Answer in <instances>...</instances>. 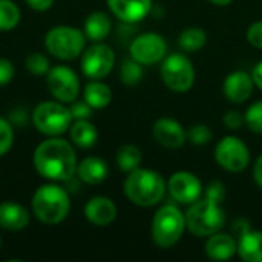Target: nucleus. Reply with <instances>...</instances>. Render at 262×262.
I'll use <instances>...</instances> for the list:
<instances>
[{
	"instance_id": "obj_1",
	"label": "nucleus",
	"mask_w": 262,
	"mask_h": 262,
	"mask_svg": "<svg viewBox=\"0 0 262 262\" xmlns=\"http://www.w3.org/2000/svg\"><path fill=\"white\" fill-rule=\"evenodd\" d=\"M34 167L46 180L68 181L77 173V157L72 144L58 137L40 143L32 157Z\"/></svg>"
},
{
	"instance_id": "obj_2",
	"label": "nucleus",
	"mask_w": 262,
	"mask_h": 262,
	"mask_svg": "<svg viewBox=\"0 0 262 262\" xmlns=\"http://www.w3.org/2000/svg\"><path fill=\"white\" fill-rule=\"evenodd\" d=\"M166 193L163 177L150 169L137 167L129 172L124 181V195L130 203L140 207H152L158 204Z\"/></svg>"
},
{
	"instance_id": "obj_3",
	"label": "nucleus",
	"mask_w": 262,
	"mask_h": 262,
	"mask_svg": "<svg viewBox=\"0 0 262 262\" xmlns=\"http://www.w3.org/2000/svg\"><path fill=\"white\" fill-rule=\"evenodd\" d=\"M31 207L40 223L48 226L60 224L71 210L69 193L57 184H45L32 195Z\"/></svg>"
},
{
	"instance_id": "obj_4",
	"label": "nucleus",
	"mask_w": 262,
	"mask_h": 262,
	"mask_svg": "<svg viewBox=\"0 0 262 262\" xmlns=\"http://www.w3.org/2000/svg\"><path fill=\"white\" fill-rule=\"evenodd\" d=\"M226 224V212L209 198L196 200L186 212V227L195 236H212Z\"/></svg>"
},
{
	"instance_id": "obj_5",
	"label": "nucleus",
	"mask_w": 262,
	"mask_h": 262,
	"mask_svg": "<svg viewBox=\"0 0 262 262\" xmlns=\"http://www.w3.org/2000/svg\"><path fill=\"white\" fill-rule=\"evenodd\" d=\"M186 215L172 204L163 206L152 220V239L161 249L173 247L186 230Z\"/></svg>"
},
{
	"instance_id": "obj_6",
	"label": "nucleus",
	"mask_w": 262,
	"mask_h": 262,
	"mask_svg": "<svg viewBox=\"0 0 262 262\" xmlns=\"http://www.w3.org/2000/svg\"><path fill=\"white\" fill-rule=\"evenodd\" d=\"M86 35L74 26H54L45 35V46L51 55L60 60H74L83 54Z\"/></svg>"
},
{
	"instance_id": "obj_7",
	"label": "nucleus",
	"mask_w": 262,
	"mask_h": 262,
	"mask_svg": "<svg viewBox=\"0 0 262 262\" xmlns=\"http://www.w3.org/2000/svg\"><path fill=\"white\" fill-rule=\"evenodd\" d=\"M72 114L61 101H41L32 112V123L38 132L48 137L64 134L72 124Z\"/></svg>"
},
{
	"instance_id": "obj_8",
	"label": "nucleus",
	"mask_w": 262,
	"mask_h": 262,
	"mask_svg": "<svg viewBox=\"0 0 262 262\" xmlns=\"http://www.w3.org/2000/svg\"><path fill=\"white\" fill-rule=\"evenodd\" d=\"M161 78L164 84L178 94L187 92L195 81V69L192 61L183 54H172L164 58L161 66Z\"/></svg>"
},
{
	"instance_id": "obj_9",
	"label": "nucleus",
	"mask_w": 262,
	"mask_h": 262,
	"mask_svg": "<svg viewBox=\"0 0 262 262\" xmlns=\"http://www.w3.org/2000/svg\"><path fill=\"white\" fill-rule=\"evenodd\" d=\"M115 64V54L111 46L95 41L81 54V71L89 80L107 77Z\"/></svg>"
},
{
	"instance_id": "obj_10",
	"label": "nucleus",
	"mask_w": 262,
	"mask_h": 262,
	"mask_svg": "<svg viewBox=\"0 0 262 262\" xmlns=\"http://www.w3.org/2000/svg\"><path fill=\"white\" fill-rule=\"evenodd\" d=\"M49 92L61 103H72L80 94V80L75 71L68 66H54L46 74Z\"/></svg>"
},
{
	"instance_id": "obj_11",
	"label": "nucleus",
	"mask_w": 262,
	"mask_h": 262,
	"mask_svg": "<svg viewBox=\"0 0 262 262\" xmlns=\"http://www.w3.org/2000/svg\"><path fill=\"white\" fill-rule=\"evenodd\" d=\"M215 158L218 164L229 172H243L250 161L249 147L236 137H224L216 149Z\"/></svg>"
},
{
	"instance_id": "obj_12",
	"label": "nucleus",
	"mask_w": 262,
	"mask_h": 262,
	"mask_svg": "<svg viewBox=\"0 0 262 262\" xmlns=\"http://www.w3.org/2000/svg\"><path fill=\"white\" fill-rule=\"evenodd\" d=\"M130 57L140 64H154L164 58L167 46L158 34H141L130 43Z\"/></svg>"
},
{
	"instance_id": "obj_13",
	"label": "nucleus",
	"mask_w": 262,
	"mask_h": 262,
	"mask_svg": "<svg viewBox=\"0 0 262 262\" xmlns=\"http://www.w3.org/2000/svg\"><path fill=\"white\" fill-rule=\"evenodd\" d=\"M167 189L175 201L180 204H192L201 198L203 184L190 172H177L170 177Z\"/></svg>"
},
{
	"instance_id": "obj_14",
	"label": "nucleus",
	"mask_w": 262,
	"mask_h": 262,
	"mask_svg": "<svg viewBox=\"0 0 262 262\" xmlns=\"http://www.w3.org/2000/svg\"><path fill=\"white\" fill-rule=\"evenodd\" d=\"M152 135L158 144L167 149H178L184 144L187 134L183 126L172 118H160L152 127Z\"/></svg>"
},
{
	"instance_id": "obj_15",
	"label": "nucleus",
	"mask_w": 262,
	"mask_h": 262,
	"mask_svg": "<svg viewBox=\"0 0 262 262\" xmlns=\"http://www.w3.org/2000/svg\"><path fill=\"white\" fill-rule=\"evenodd\" d=\"M253 77L244 71H236L227 75V78L224 80V95L229 101L232 103H244L250 98L252 92H253Z\"/></svg>"
},
{
	"instance_id": "obj_16",
	"label": "nucleus",
	"mask_w": 262,
	"mask_h": 262,
	"mask_svg": "<svg viewBox=\"0 0 262 262\" xmlns=\"http://www.w3.org/2000/svg\"><path fill=\"white\" fill-rule=\"evenodd\" d=\"M115 17L126 23L141 21L152 9V0H106Z\"/></svg>"
},
{
	"instance_id": "obj_17",
	"label": "nucleus",
	"mask_w": 262,
	"mask_h": 262,
	"mask_svg": "<svg viewBox=\"0 0 262 262\" xmlns=\"http://www.w3.org/2000/svg\"><path fill=\"white\" fill-rule=\"evenodd\" d=\"M84 216L91 224L97 227H106L115 221L117 206L111 198L94 196L84 206Z\"/></svg>"
},
{
	"instance_id": "obj_18",
	"label": "nucleus",
	"mask_w": 262,
	"mask_h": 262,
	"mask_svg": "<svg viewBox=\"0 0 262 262\" xmlns=\"http://www.w3.org/2000/svg\"><path fill=\"white\" fill-rule=\"evenodd\" d=\"M29 224V212L18 203L3 201L0 203V227L18 232Z\"/></svg>"
},
{
	"instance_id": "obj_19",
	"label": "nucleus",
	"mask_w": 262,
	"mask_h": 262,
	"mask_svg": "<svg viewBox=\"0 0 262 262\" xmlns=\"http://www.w3.org/2000/svg\"><path fill=\"white\" fill-rule=\"evenodd\" d=\"M77 175L80 181L89 186H97L107 178L109 166L98 157H88L77 164Z\"/></svg>"
},
{
	"instance_id": "obj_20",
	"label": "nucleus",
	"mask_w": 262,
	"mask_h": 262,
	"mask_svg": "<svg viewBox=\"0 0 262 262\" xmlns=\"http://www.w3.org/2000/svg\"><path fill=\"white\" fill-rule=\"evenodd\" d=\"M238 253V243L232 235L213 233L206 243V255L213 261H227Z\"/></svg>"
},
{
	"instance_id": "obj_21",
	"label": "nucleus",
	"mask_w": 262,
	"mask_h": 262,
	"mask_svg": "<svg viewBox=\"0 0 262 262\" xmlns=\"http://www.w3.org/2000/svg\"><path fill=\"white\" fill-rule=\"evenodd\" d=\"M111 28H112V23H111L109 15L101 11H94L86 17L83 32L86 38H89L91 41H101L109 35Z\"/></svg>"
},
{
	"instance_id": "obj_22",
	"label": "nucleus",
	"mask_w": 262,
	"mask_h": 262,
	"mask_svg": "<svg viewBox=\"0 0 262 262\" xmlns=\"http://www.w3.org/2000/svg\"><path fill=\"white\" fill-rule=\"evenodd\" d=\"M69 137L77 147L91 149L98 140V132L89 120H75L69 127Z\"/></svg>"
},
{
	"instance_id": "obj_23",
	"label": "nucleus",
	"mask_w": 262,
	"mask_h": 262,
	"mask_svg": "<svg viewBox=\"0 0 262 262\" xmlns=\"http://www.w3.org/2000/svg\"><path fill=\"white\" fill-rule=\"evenodd\" d=\"M238 255L246 262H262V232H246L238 241Z\"/></svg>"
},
{
	"instance_id": "obj_24",
	"label": "nucleus",
	"mask_w": 262,
	"mask_h": 262,
	"mask_svg": "<svg viewBox=\"0 0 262 262\" xmlns=\"http://www.w3.org/2000/svg\"><path fill=\"white\" fill-rule=\"evenodd\" d=\"M112 100L111 88L100 80H91L84 88V101L92 109H104Z\"/></svg>"
},
{
	"instance_id": "obj_25",
	"label": "nucleus",
	"mask_w": 262,
	"mask_h": 262,
	"mask_svg": "<svg viewBox=\"0 0 262 262\" xmlns=\"http://www.w3.org/2000/svg\"><path fill=\"white\" fill-rule=\"evenodd\" d=\"M143 160L141 150L134 144H124L117 152V164L123 172H132L140 167Z\"/></svg>"
},
{
	"instance_id": "obj_26",
	"label": "nucleus",
	"mask_w": 262,
	"mask_h": 262,
	"mask_svg": "<svg viewBox=\"0 0 262 262\" xmlns=\"http://www.w3.org/2000/svg\"><path fill=\"white\" fill-rule=\"evenodd\" d=\"M207 41V35L204 32V29L192 26L187 28L181 32L180 35V46L186 51V52H196L201 48H204Z\"/></svg>"
},
{
	"instance_id": "obj_27",
	"label": "nucleus",
	"mask_w": 262,
	"mask_h": 262,
	"mask_svg": "<svg viewBox=\"0 0 262 262\" xmlns=\"http://www.w3.org/2000/svg\"><path fill=\"white\" fill-rule=\"evenodd\" d=\"M20 9L12 0H0V32L12 31L20 23Z\"/></svg>"
},
{
	"instance_id": "obj_28",
	"label": "nucleus",
	"mask_w": 262,
	"mask_h": 262,
	"mask_svg": "<svg viewBox=\"0 0 262 262\" xmlns=\"http://www.w3.org/2000/svg\"><path fill=\"white\" fill-rule=\"evenodd\" d=\"M25 66L32 75H46L51 69L48 57L41 52H31L25 60Z\"/></svg>"
},
{
	"instance_id": "obj_29",
	"label": "nucleus",
	"mask_w": 262,
	"mask_h": 262,
	"mask_svg": "<svg viewBox=\"0 0 262 262\" xmlns=\"http://www.w3.org/2000/svg\"><path fill=\"white\" fill-rule=\"evenodd\" d=\"M120 78L124 84L127 86H134L137 84L141 78H143V68L138 61L132 60H126L120 69Z\"/></svg>"
},
{
	"instance_id": "obj_30",
	"label": "nucleus",
	"mask_w": 262,
	"mask_h": 262,
	"mask_svg": "<svg viewBox=\"0 0 262 262\" xmlns=\"http://www.w3.org/2000/svg\"><path fill=\"white\" fill-rule=\"evenodd\" d=\"M244 118L250 130H253L255 134H262V101H256L255 104H252L247 109Z\"/></svg>"
},
{
	"instance_id": "obj_31",
	"label": "nucleus",
	"mask_w": 262,
	"mask_h": 262,
	"mask_svg": "<svg viewBox=\"0 0 262 262\" xmlns=\"http://www.w3.org/2000/svg\"><path fill=\"white\" fill-rule=\"evenodd\" d=\"M187 138L192 144L204 146L212 140V130L207 124H195L187 132Z\"/></svg>"
},
{
	"instance_id": "obj_32",
	"label": "nucleus",
	"mask_w": 262,
	"mask_h": 262,
	"mask_svg": "<svg viewBox=\"0 0 262 262\" xmlns=\"http://www.w3.org/2000/svg\"><path fill=\"white\" fill-rule=\"evenodd\" d=\"M14 143V130L11 124L0 117V157L6 155Z\"/></svg>"
},
{
	"instance_id": "obj_33",
	"label": "nucleus",
	"mask_w": 262,
	"mask_h": 262,
	"mask_svg": "<svg viewBox=\"0 0 262 262\" xmlns=\"http://www.w3.org/2000/svg\"><path fill=\"white\" fill-rule=\"evenodd\" d=\"M69 109H71V114H72L74 120H89L92 117V111H94L84 100L83 101L74 100L71 103Z\"/></svg>"
},
{
	"instance_id": "obj_34",
	"label": "nucleus",
	"mask_w": 262,
	"mask_h": 262,
	"mask_svg": "<svg viewBox=\"0 0 262 262\" xmlns=\"http://www.w3.org/2000/svg\"><path fill=\"white\" fill-rule=\"evenodd\" d=\"M223 123L226 124L227 129H230V130H238V129H241V127L246 124V118H244V115H243L241 112H238V111H229V112L224 114Z\"/></svg>"
},
{
	"instance_id": "obj_35",
	"label": "nucleus",
	"mask_w": 262,
	"mask_h": 262,
	"mask_svg": "<svg viewBox=\"0 0 262 262\" xmlns=\"http://www.w3.org/2000/svg\"><path fill=\"white\" fill-rule=\"evenodd\" d=\"M247 41L252 46L262 49V21H255L253 25L249 26V29H247Z\"/></svg>"
},
{
	"instance_id": "obj_36",
	"label": "nucleus",
	"mask_w": 262,
	"mask_h": 262,
	"mask_svg": "<svg viewBox=\"0 0 262 262\" xmlns=\"http://www.w3.org/2000/svg\"><path fill=\"white\" fill-rule=\"evenodd\" d=\"M14 74H15V69H14L12 61H9L8 58H0V86L11 83L14 78Z\"/></svg>"
},
{
	"instance_id": "obj_37",
	"label": "nucleus",
	"mask_w": 262,
	"mask_h": 262,
	"mask_svg": "<svg viewBox=\"0 0 262 262\" xmlns=\"http://www.w3.org/2000/svg\"><path fill=\"white\" fill-rule=\"evenodd\" d=\"M224 195H226V187L220 181L210 183L207 190H206V198H209V200H212L215 203H221Z\"/></svg>"
},
{
	"instance_id": "obj_38",
	"label": "nucleus",
	"mask_w": 262,
	"mask_h": 262,
	"mask_svg": "<svg viewBox=\"0 0 262 262\" xmlns=\"http://www.w3.org/2000/svg\"><path fill=\"white\" fill-rule=\"evenodd\" d=\"M25 2H26V5H28L31 9L40 11V12L48 11V9L52 6V3H54V0H25Z\"/></svg>"
},
{
	"instance_id": "obj_39",
	"label": "nucleus",
	"mask_w": 262,
	"mask_h": 262,
	"mask_svg": "<svg viewBox=\"0 0 262 262\" xmlns=\"http://www.w3.org/2000/svg\"><path fill=\"white\" fill-rule=\"evenodd\" d=\"M253 177H255V181H256L258 187L262 189V155L258 158V160H256V163H255Z\"/></svg>"
},
{
	"instance_id": "obj_40",
	"label": "nucleus",
	"mask_w": 262,
	"mask_h": 262,
	"mask_svg": "<svg viewBox=\"0 0 262 262\" xmlns=\"http://www.w3.org/2000/svg\"><path fill=\"white\" fill-rule=\"evenodd\" d=\"M252 77H253V81L255 84L262 91V61H259L255 68H253V72H252Z\"/></svg>"
},
{
	"instance_id": "obj_41",
	"label": "nucleus",
	"mask_w": 262,
	"mask_h": 262,
	"mask_svg": "<svg viewBox=\"0 0 262 262\" xmlns=\"http://www.w3.org/2000/svg\"><path fill=\"white\" fill-rule=\"evenodd\" d=\"M213 5H218V6H226V5H230L233 0H210Z\"/></svg>"
},
{
	"instance_id": "obj_42",
	"label": "nucleus",
	"mask_w": 262,
	"mask_h": 262,
	"mask_svg": "<svg viewBox=\"0 0 262 262\" xmlns=\"http://www.w3.org/2000/svg\"><path fill=\"white\" fill-rule=\"evenodd\" d=\"M0 246H2V239H0Z\"/></svg>"
}]
</instances>
